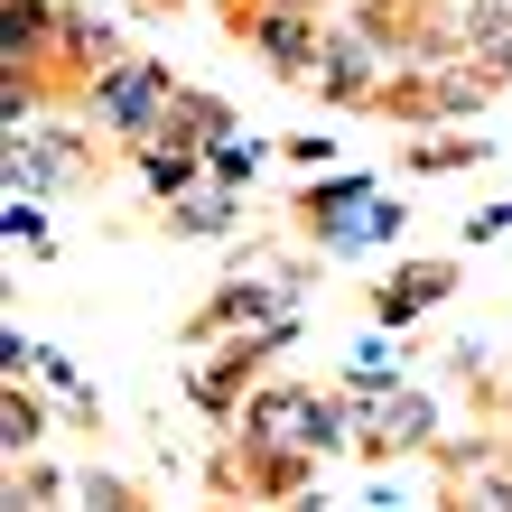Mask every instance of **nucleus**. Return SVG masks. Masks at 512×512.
Wrapping results in <instances>:
<instances>
[{"label":"nucleus","mask_w":512,"mask_h":512,"mask_svg":"<svg viewBox=\"0 0 512 512\" xmlns=\"http://www.w3.org/2000/svg\"><path fill=\"white\" fill-rule=\"evenodd\" d=\"M75 494L94 503V512H131V503H140V485H122V475H84Z\"/></svg>","instance_id":"nucleus-20"},{"label":"nucleus","mask_w":512,"mask_h":512,"mask_svg":"<svg viewBox=\"0 0 512 512\" xmlns=\"http://www.w3.org/2000/svg\"><path fill=\"white\" fill-rule=\"evenodd\" d=\"M485 401H494V410H512V391H503V382H485Z\"/></svg>","instance_id":"nucleus-23"},{"label":"nucleus","mask_w":512,"mask_h":512,"mask_svg":"<svg viewBox=\"0 0 512 512\" xmlns=\"http://www.w3.org/2000/svg\"><path fill=\"white\" fill-rule=\"evenodd\" d=\"M494 140H410V168L419 177H447V168H475Z\"/></svg>","instance_id":"nucleus-17"},{"label":"nucleus","mask_w":512,"mask_h":512,"mask_svg":"<svg viewBox=\"0 0 512 512\" xmlns=\"http://www.w3.org/2000/svg\"><path fill=\"white\" fill-rule=\"evenodd\" d=\"M494 233H512V205H485V215L466 224V243H494Z\"/></svg>","instance_id":"nucleus-22"},{"label":"nucleus","mask_w":512,"mask_h":512,"mask_svg":"<svg viewBox=\"0 0 512 512\" xmlns=\"http://www.w3.org/2000/svg\"><path fill=\"white\" fill-rule=\"evenodd\" d=\"M159 233H168V243H243V187L205 177V187L168 196L159 205Z\"/></svg>","instance_id":"nucleus-10"},{"label":"nucleus","mask_w":512,"mask_h":512,"mask_svg":"<svg viewBox=\"0 0 512 512\" xmlns=\"http://www.w3.org/2000/svg\"><path fill=\"white\" fill-rule=\"evenodd\" d=\"M47 196H10L0 205V233H10V243H28V252H47V215H38Z\"/></svg>","instance_id":"nucleus-19"},{"label":"nucleus","mask_w":512,"mask_h":512,"mask_svg":"<svg viewBox=\"0 0 512 512\" xmlns=\"http://www.w3.org/2000/svg\"><path fill=\"white\" fill-rule=\"evenodd\" d=\"M56 0H0V66H56Z\"/></svg>","instance_id":"nucleus-11"},{"label":"nucleus","mask_w":512,"mask_h":512,"mask_svg":"<svg viewBox=\"0 0 512 512\" xmlns=\"http://www.w3.org/2000/svg\"><path fill=\"white\" fill-rule=\"evenodd\" d=\"M289 168H308V177L336 168V131H298V140H289Z\"/></svg>","instance_id":"nucleus-21"},{"label":"nucleus","mask_w":512,"mask_h":512,"mask_svg":"<svg viewBox=\"0 0 512 512\" xmlns=\"http://www.w3.org/2000/svg\"><path fill=\"white\" fill-rule=\"evenodd\" d=\"M447 382L485 391V382H494V345H485V336H457V345H447Z\"/></svg>","instance_id":"nucleus-18"},{"label":"nucleus","mask_w":512,"mask_h":512,"mask_svg":"<svg viewBox=\"0 0 512 512\" xmlns=\"http://www.w3.org/2000/svg\"><path fill=\"white\" fill-rule=\"evenodd\" d=\"M298 298H308V270H233V280H215V298L187 317V345L205 354V345H224V336H252V326H280V317H298Z\"/></svg>","instance_id":"nucleus-6"},{"label":"nucleus","mask_w":512,"mask_h":512,"mask_svg":"<svg viewBox=\"0 0 512 512\" xmlns=\"http://www.w3.org/2000/svg\"><path fill=\"white\" fill-rule=\"evenodd\" d=\"M457 47L512 84V0H457Z\"/></svg>","instance_id":"nucleus-13"},{"label":"nucleus","mask_w":512,"mask_h":512,"mask_svg":"<svg viewBox=\"0 0 512 512\" xmlns=\"http://www.w3.org/2000/svg\"><path fill=\"white\" fill-rule=\"evenodd\" d=\"M391 75H401V66H391V47L373 38L364 19H326V47H317V75H308V84H317V103L373 112Z\"/></svg>","instance_id":"nucleus-7"},{"label":"nucleus","mask_w":512,"mask_h":512,"mask_svg":"<svg viewBox=\"0 0 512 512\" xmlns=\"http://www.w3.org/2000/svg\"><path fill=\"white\" fill-rule=\"evenodd\" d=\"M0 447H10V457H38L47 447V410H38V391H19V373L0 391Z\"/></svg>","instance_id":"nucleus-16"},{"label":"nucleus","mask_w":512,"mask_h":512,"mask_svg":"<svg viewBox=\"0 0 512 512\" xmlns=\"http://www.w3.org/2000/svg\"><path fill=\"white\" fill-rule=\"evenodd\" d=\"M457 280H466V270L447 261V252H438V261H391V280L364 289V317L391 326V336H410L429 308H447V298H457Z\"/></svg>","instance_id":"nucleus-9"},{"label":"nucleus","mask_w":512,"mask_h":512,"mask_svg":"<svg viewBox=\"0 0 512 512\" xmlns=\"http://www.w3.org/2000/svg\"><path fill=\"white\" fill-rule=\"evenodd\" d=\"M401 224H410V205H382V177L373 168L308 177V187L289 196V233L317 261H373L382 243H401Z\"/></svg>","instance_id":"nucleus-1"},{"label":"nucleus","mask_w":512,"mask_h":512,"mask_svg":"<svg viewBox=\"0 0 512 512\" xmlns=\"http://www.w3.org/2000/svg\"><path fill=\"white\" fill-rule=\"evenodd\" d=\"M131 168H140V187L149 196H187V187H205V149H187V140H168V131H149L140 149H131Z\"/></svg>","instance_id":"nucleus-12"},{"label":"nucleus","mask_w":512,"mask_h":512,"mask_svg":"<svg viewBox=\"0 0 512 512\" xmlns=\"http://www.w3.org/2000/svg\"><path fill=\"white\" fill-rule=\"evenodd\" d=\"M224 28L280 84H308L317 75V47H326V10H317V0H224Z\"/></svg>","instance_id":"nucleus-3"},{"label":"nucleus","mask_w":512,"mask_h":512,"mask_svg":"<svg viewBox=\"0 0 512 512\" xmlns=\"http://www.w3.org/2000/svg\"><path fill=\"white\" fill-rule=\"evenodd\" d=\"M168 94H177L168 56H140V47H131V56H112V66L84 84V103H75V112H84V122H94L112 149H140L149 131L168 122Z\"/></svg>","instance_id":"nucleus-2"},{"label":"nucleus","mask_w":512,"mask_h":512,"mask_svg":"<svg viewBox=\"0 0 512 512\" xmlns=\"http://www.w3.org/2000/svg\"><path fill=\"white\" fill-rule=\"evenodd\" d=\"M261 159H270V140H252L243 122L205 140V177H224V187H252V177H261Z\"/></svg>","instance_id":"nucleus-15"},{"label":"nucleus","mask_w":512,"mask_h":512,"mask_svg":"<svg viewBox=\"0 0 512 512\" xmlns=\"http://www.w3.org/2000/svg\"><path fill=\"white\" fill-rule=\"evenodd\" d=\"M317 447H298V438H252V429H233V447L215 466H205V485L215 494H243V503H298V494H317Z\"/></svg>","instance_id":"nucleus-5"},{"label":"nucleus","mask_w":512,"mask_h":512,"mask_svg":"<svg viewBox=\"0 0 512 512\" xmlns=\"http://www.w3.org/2000/svg\"><path fill=\"white\" fill-rule=\"evenodd\" d=\"M0 177H10V196H66V187H84V177H103V149L84 140L66 112H47V122H19L10 131Z\"/></svg>","instance_id":"nucleus-4"},{"label":"nucleus","mask_w":512,"mask_h":512,"mask_svg":"<svg viewBox=\"0 0 512 512\" xmlns=\"http://www.w3.org/2000/svg\"><path fill=\"white\" fill-rule=\"evenodd\" d=\"M149 10H187V0H149Z\"/></svg>","instance_id":"nucleus-24"},{"label":"nucleus","mask_w":512,"mask_h":512,"mask_svg":"<svg viewBox=\"0 0 512 512\" xmlns=\"http://www.w3.org/2000/svg\"><path fill=\"white\" fill-rule=\"evenodd\" d=\"M429 447H438V401H429V391H410V382H391L382 401H373V419L354 429V457H364V466L429 457Z\"/></svg>","instance_id":"nucleus-8"},{"label":"nucleus","mask_w":512,"mask_h":512,"mask_svg":"<svg viewBox=\"0 0 512 512\" xmlns=\"http://www.w3.org/2000/svg\"><path fill=\"white\" fill-rule=\"evenodd\" d=\"M159 131H168V140H187V149H205L215 131H233V103H224V94H205V84H177Z\"/></svg>","instance_id":"nucleus-14"}]
</instances>
